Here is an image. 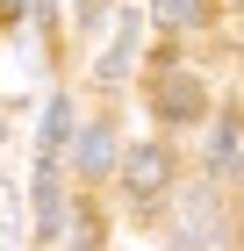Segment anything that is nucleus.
<instances>
[{
  "label": "nucleus",
  "mask_w": 244,
  "mask_h": 251,
  "mask_svg": "<svg viewBox=\"0 0 244 251\" xmlns=\"http://www.w3.org/2000/svg\"><path fill=\"white\" fill-rule=\"evenodd\" d=\"M165 179H172L165 144H136V151L122 158V187H130L136 201H158V194H165Z\"/></svg>",
  "instance_id": "1"
},
{
  "label": "nucleus",
  "mask_w": 244,
  "mask_h": 251,
  "mask_svg": "<svg viewBox=\"0 0 244 251\" xmlns=\"http://www.w3.org/2000/svg\"><path fill=\"white\" fill-rule=\"evenodd\" d=\"M158 115L165 122H201L208 115V86L194 72H158Z\"/></svg>",
  "instance_id": "2"
},
{
  "label": "nucleus",
  "mask_w": 244,
  "mask_h": 251,
  "mask_svg": "<svg viewBox=\"0 0 244 251\" xmlns=\"http://www.w3.org/2000/svg\"><path fill=\"white\" fill-rule=\"evenodd\" d=\"M223 237H216V194L194 187L187 201H180V251H216Z\"/></svg>",
  "instance_id": "3"
},
{
  "label": "nucleus",
  "mask_w": 244,
  "mask_h": 251,
  "mask_svg": "<svg viewBox=\"0 0 244 251\" xmlns=\"http://www.w3.org/2000/svg\"><path fill=\"white\" fill-rule=\"evenodd\" d=\"M57 223H65V201H57V165H51V158H36V237H57Z\"/></svg>",
  "instance_id": "4"
},
{
  "label": "nucleus",
  "mask_w": 244,
  "mask_h": 251,
  "mask_svg": "<svg viewBox=\"0 0 244 251\" xmlns=\"http://www.w3.org/2000/svg\"><path fill=\"white\" fill-rule=\"evenodd\" d=\"M72 158H79V173H108V165H115V136H108V122H94V129H79Z\"/></svg>",
  "instance_id": "5"
},
{
  "label": "nucleus",
  "mask_w": 244,
  "mask_h": 251,
  "mask_svg": "<svg viewBox=\"0 0 244 251\" xmlns=\"http://www.w3.org/2000/svg\"><path fill=\"white\" fill-rule=\"evenodd\" d=\"M151 15L165 22V29H201V22H208V0H151Z\"/></svg>",
  "instance_id": "6"
},
{
  "label": "nucleus",
  "mask_w": 244,
  "mask_h": 251,
  "mask_svg": "<svg viewBox=\"0 0 244 251\" xmlns=\"http://www.w3.org/2000/svg\"><path fill=\"white\" fill-rule=\"evenodd\" d=\"M130 58H136V22H122V29H115V50H108V58H101V79H108V86H115V79L130 72Z\"/></svg>",
  "instance_id": "7"
},
{
  "label": "nucleus",
  "mask_w": 244,
  "mask_h": 251,
  "mask_svg": "<svg viewBox=\"0 0 244 251\" xmlns=\"http://www.w3.org/2000/svg\"><path fill=\"white\" fill-rule=\"evenodd\" d=\"M237 158H244V129H237V122H223V129H216V144H208V165H216V173H230Z\"/></svg>",
  "instance_id": "8"
},
{
  "label": "nucleus",
  "mask_w": 244,
  "mask_h": 251,
  "mask_svg": "<svg viewBox=\"0 0 244 251\" xmlns=\"http://www.w3.org/2000/svg\"><path fill=\"white\" fill-rule=\"evenodd\" d=\"M65 136H72V100H51V108H43V144L57 151ZM51 151H43V158H51Z\"/></svg>",
  "instance_id": "9"
},
{
  "label": "nucleus",
  "mask_w": 244,
  "mask_h": 251,
  "mask_svg": "<svg viewBox=\"0 0 244 251\" xmlns=\"http://www.w3.org/2000/svg\"><path fill=\"white\" fill-rule=\"evenodd\" d=\"M72 251H101V215H94V208L72 215Z\"/></svg>",
  "instance_id": "10"
},
{
  "label": "nucleus",
  "mask_w": 244,
  "mask_h": 251,
  "mask_svg": "<svg viewBox=\"0 0 244 251\" xmlns=\"http://www.w3.org/2000/svg\"><path fill=\"white\" fill-rule=\"evenodd\" d=\"M7 237H15V215H7V194H0V251H7Z\"/></svg>",
  "instance_id": "11"
},
{
  "label": "nucleus",
  "mask_w": 244,
  "mask_h": 251,
  "mask_svg": "<svg viewBox=\"0 0 244 251\" xmlns=\"http://www.w3.org/2000/svg\"><path fill=\"white\" fill-rule=\"evenodd\" d=\"M29 15V0H0V22H22Z\"/></svg>",
  "instance_id": "12"
}]
</instances>
